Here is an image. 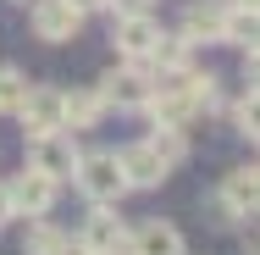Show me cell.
<instances>
[{"mask_svg":"<svg viewBox=\"0 0 260 255\" xmlns=\"http://www.w3.org/2000/svg\"><path fill=\"white\" fill-rule=\"evenodd\" d=\"M150 89H155V78H150L144 61H122V67H111L100 78V100L116 105V111H144Z\"/></svg>","mask_w":260,"mask_h":255,"instance_id":"3957f363","label":"cell"},{"mask_svg":"<svg viewBox=\"0 0 260 255\" xmlns=\"http://www.w3.org/2000/svg\"><path fill=\"white\" fill-rule=\"evenodd\" d=\"M22 89H28V78L17 67H0V111H17L22 105Z\"/></svg>","mask_w":260,"mask_h":255,"instance_id":"e0dca14e","label":"cell"},{"mask_svg":"<svg viewBox=\"0 0 260 255\" xmlns=\"http://www.w3.org/2000/svg\"><path fill=\"white\" fill-rule=\"evenodd\" d=\"M83 250L94 255H122L127 250V228H122V216H116V205H94L89 211V222H83V239H78Z\"/></svg>","mask_w":260,"mask_h":255,"instance_id":"9c48e42d","label":"cell"},{"mask_svg":"<svg viewBox=\"0 0 260 255\" xmlns=\"http://www.w3.org/2000/svg\"><path fill=\"white\" fill-rule=\"evenodd\" d=\"M72 6H78V11H83V17H89V11H105V6H111V0H72Z\"/></svg>","mask_w":260,"mask_h":255,"instance_id":"ac0fdd59","label":"cell"},{"mask_svg":"<svg viewBox=\"0 0 260 255\" xmlns=\"http://www.w3.org/2000/svg\"><path fill=\"white\" fill-rule=\"evenodd\" d=\"M127 255H183V233L160 216H144L133 233H127Z\"/></svg>","mask_w":260,"mask_h":255,"instance_id":"7c38bea8","label":"cell"},{"mask_svg":"<svg viewBox=\"0 0 260 255\" xmlns=\"http://www.w3.org/2000/svg\"><path fill=\"white\" fill-rule=\"evenodd\" d=\"M227 6H249V11H255V0H227Z\"/></svg>","mask_w":260,"mask_h":255,"instance_id":"44dd1931","label":"cell"},{"mask_svg":"<svg viewBox=\"0 0 260 255\" xmlns=\"http://www.w3.org/2000/svg\"><path fill=\"white\" fill-rule=\"evenodd\" d=\"M67 255H94V250H83V244H67Z\"/></svg>","mask_w":260,"mask_h":255,"instance_id":"ffe728a7","label":"cell"},{"mask_svg":"<svg viewBox=\"0 0 260 255\" xmlns=\"http://www.w3.org/2000/svg\"><path fill=\"white\" fill-rule=\"evenodd\" d=\"M155 39H160V22L150 17V11H122V17H116L111 45H116V55H122V61H150Z\"/></svg>","mask_w":260,"mask_h":255,"instance_id":"ba28073f","label":"cell"},{"mask_svg":"<svg viewBox=\"0 0 260 255\" xmlns=\"http://www.w3.org/2000/svg\"><path fill=\"white\" fill-rule=\"evenodd\" d=\"M61 111H67V128H72V133H89L105 117V100H100V89H72V95L61 100Z\"/></svg>","mask_w":260,"mask_h":255,"instance_id":"4fadbf2b","label":"cell"},{"mask_svg":"<svg viewBox=\"0 0 260 255\" xmlns=\"http://www.w3.org/2000/svg\"><path fill=\"white\" fill-rule=\"evenodd\" d=\"M72 183H78V189H83L94 205H116L122 194H127V178H122V161H116V150H89V155H78Z\"/></svg>","mask_w":260,"mask_h":255,"instance_id":"6da1fadb","label":"cell"},{"mask_svg":"<svg viewBox=\"0 0 260 255\" xmlns=\"http://www.w3.org/2000/svg\"><path fill=\"white\" fill-rule=\"evenodd\" d=\"M67 89H55V83H28L22 89V105H17V117H22V128H28V139L34 133H50V128H67Z\"/></svg>","mask_w":260,"mask_h":255,"instance_id":"5b68a950","label":"cell"},{"mask_svg":"<svg viewBox=\"0 0 260 255\" xmlns=\"http://www.w3.org/2000/svg\"><path fill=\"white\" fill-rule=\"evenodd\" d=\"M221 28H227V0H194L183 11V39L188 45H221Z\"/></svg>","mask_w":260,"mask_h":255,"instance_id":"8fae6325","label":"cell"},{"mask_svg":"<svg viewBox=\"0 0 260 255\" xmlns=\"http://www.w3.org/2000/svg\"><path fill=\"white\" fill-rule=\"evenodd\" d=\"M55 189L45 172H34V166H22L17 178H6V200H11V216H50L55 205Z\"/></svg>","mask_w":260,"mask_h":255,"instance_id":"8992f818","label":"cell"},{"mask_svg":"<svg viewBox=\"0 0 260 255\" xmlns=\"http://www.w3.org/2000/svg\"><path fill=\"white\" fill-rule=\"evenodd\" d=\"M260 205V172L255 166H233L227 178H221V194H216V211L227 216V222H249Z\"/></svg>","mask_w":260,"mask_h":255,"instance_id":"52a82bcc","label":"cell"},{"mask_svg":"<svg viewBox=\"0 0 260 255\" xmlns=\"http://www.w3.org/2000/svg\"><path fill=\"white\" fill-rule=\"evenodd\" d=\"M155 155L166 161V166H183V155H188V145H183V128H155Z\"/></svg>","mask_w":260,"mask_h":255,"instance_id":"9a60e30c","label":"cell"},{"mask_svg":"<svg viewBox=\"0 0 260 255\" xmlns=\"http://www.w3.org/2000/svg\"><path fill=\"white\" fill-rule=\"evenodd\" d=\"M11 222V200H6V183H0V228Z\"/></svg>","mask_w":260,"mask_h":255,"instance_id":"d6986e66","label":"cell"},{"mask_svg":"<svg viewBox=\"0 0 260 255\" xmlns=\"http://www.w3.org/2000/svg\"><path fill=\"white\" fill-rule=\"evenodd\" d=\"M122 255H127V250H122Z\"/></svg>","mask_w":260,"mask_h":255,"instance_id":"7402d4cb","label":"cell"},{"mask_svg":"<svg viewBox=\"0 0 260 255\" xmlns=\"http://www.w3.org/2000/svg\"><path fill=\"white\" fill-rule=\"evenodd\" d=\"M78 139L67 133V128H50V133H34L28 139V166L34 172H45L50 183H72V172H78Z\"/></svg>","mask_w":260,"mask_h":255,"instance_id":"7a4b0ae2","label":"cell"},{"mask_svg":"<svg viewBox=\"0 0 260 255\" xmlns=\"http://www.w3.org/2000/svg\"><path fill=\"white\" fill-rule=\"evenodd\" d=\"M233 128H238L244 139H255V133H260V117H255V83H249V89L238 95V105H233Z\"/></svg>","mask_w":260,"mask_h":255,"instance_id":"2e32d148","label":"cell"},{"mask_svg":"<svg viewBox=\"0 0 260 255\" xmlns=\"http://www.w3.org/2000/svg\"><path fill=\"white\" fill-rule=\"evenodd\" d=\"M116 161H122V178H127V189H160L166 183V161L155 155V145L144 139V145H127V150H116Z\"/></svg>","mask_w":260,"mask_h":255,"instance_id":"30bf717a","label":"cell"},{"mask_svg":"<svg viewBox=\"0 0 260 255\" xmlns=\"http://www.w3.org/2000/svg\"><path fill=\"white\" fill-rule=\"evenodd\" d=\"M28 28L39 45H72L78 28H83V11L72 0H34L28 6Z\"/></svg>","mask_w":260,"mask_h":255,"instance_id":"277c9868","label":"cell"},{"mask_svg":"<svg viewBox=\"0 0 260 255\" xmlns=\"http://www.w3.org/2000/svg\"><path fill=\"white\" fill-rule=\"evenodd\" d=\"M22 255H67V233L55 222H39L28 216V239H22Z\"/></svg>","mask_w":260,"mask_h":255,"instance_id":"5bb4252c","label":"cell"}]
</instances>
